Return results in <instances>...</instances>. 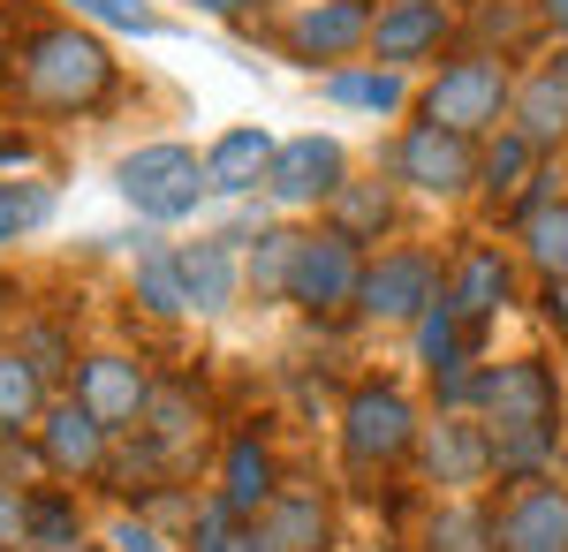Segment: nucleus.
Returning <instances> with one entry per match:
<instances>
[{
    "mask_svg": "<svg viewBox=\"0 0 568 552\" xmlns=\"http://www.w3.org/2000/svg\"><path fill=\"white\" fill-rule=\"evenodd\" d=\"M8 84L31 114H99L114 99V53L77 23H31L8 61Z\"/></svg>",
    "mask_w": 568,
    "mask_h": 552,
    "instance_id": "f257e3e1",
    "label": "nucleus"
},
{
    "mask_svg": "<svg viewBox=\"0 0 568 552\" xmlns=\"http://www.w3.org/2000/svg\"><path fill=\"white\" fill-rule=\"evenodd\" d=\"M508 106H516V76H508L500 53H455L417 99V114L455 129V136H493L508 122Z\"/></svg>",
    "mask_w": 568,
    "mask_h": 552,
    "instance_id": "f03ea898",
    "label": "nucleus"
},
{
    "mask_svg": "<svg viewBox=\"0 0 568 552\" xmlns=\"http://www.w3.org/2000/svg\"><path fill=\"white\" fill-rule=\"evenodd\" d=\"M114 190H122L152 227H175V219H190L205 197H213L205 160H197L190 144H136L130 160L114 167Z\"/></svg>",
    "mask_w": 568,
    "mask_h": 552,
    "instance_id": "7ed1b4c3",
    "label": "nucleus"
},
{
    "mask_svg": "<svg viewBox=\"0 0 568 552\" xmlns=\"http://www.w3.org/2000/svg\"><path fill=\"white\" fill-rule=\"evenodd\" d=\"M417 439H425V425L402 386H356L342 401V454L356 469H394L402 454H417Z\"/></svg>",
    "mask_w": 568,
    "mask_h": 552,
    "instance_id": "20e7f679",
    "label": "nucleus"
},
{
    "mask_svg": "<svg viewBox=\"0 0 568 552\" xmlns=\"http://www.w3.org/2000/svg\"><path fill=\"white\" fill-rule=\"evenodd\" d=\"M356 288H364V243L349 235H334V227H318L296 243V273H288V303L311 310V318H334V310H349Z\"/></svg>",
    "mask_w": 568,
    "mask_h": 552,
    "instance_id": "39448f33",
    "label": "nucleus"
},
{
    "mask_svg": "<svg viewBox=\"0 0 568 552\" xmlns=\"http://www.w3.org/2000/svg\"><path fill=\"white\" fill-rule=\"evenodd\" d=\"M447 296V280H439V265L425 251H387L364 265V288H356V310L364 318H379V326H417L433 303Z\"/></svg>",
    "mask_w": 568,
    "mask_h": 552,
    "instance_id": "423d86ee",
    "label": "nucleus"
},
{
    "mask_svg": "<svg viewBox=\"0 0 568 552\" xmlns=\"http://www.w3.org/2000/svg\"><path fill=\"white\" fill-rule=\"evenodd\" d=\"M394 182H409L417 197H463L478 182V136H455L439 122H417L394 144Z\"/></svg>",
    "mask_w": 568,
    "mask_h": 552,
    "instance_id": "0eeeda50",
    "label": "nucleus"
},
{
    "mask_svg": "<svg viewBox=\"0 0 568 552\" xmlns=\"http://www.w3.org/2000/svg\"><path fill=\"white\" fill-rule=\"evenodd\" d=\"M478 417L485 425H561V379H554V364L516 356V364L478 371Z\"/></svg>",
    "mask_w": 568,
    "mask_h": 552,
    "instance_id": "6e6552de",
    "label": "nucleus"
},
{
    "mask_svg": "<svg viewBox=\"0 0 568 552\" xmlns=\"http://www.w3.org/2000/svg\"><path fill=\"white\" fill-rule=\"evenodd\" d=\"M493 545L500 552H568V484H508V500L493 508Z\"/></svg>",
    "mask_w": 568,
    "mask_h": 552,
    "instance_id": "1a4fd4ad",
    "label": "nucleus"
},
{
    "mask_svg": "<svg viewBox=\"0 0 568 552\" xmlns=\"http://www.w3.org/2000/svg\"><path fill=\"white\" fill-rule=\"evenodd\" d=\"M77 401L106 431H136L144 425V401H152V371L122 356V348H99V356H77Z\"/></svg>",
    "mask_w": 568,
    "mask_h": 552,
    "instance_id": "9d476101",
    "label": "nucleus"
},
{
    "mask_svg": "<svg viewBox=\"0 0 568 552\" xmlns=\"http://www.w3.org/2000/svg\"><path fill=\"white\" fill-rule=\"evenodd\" d=\"M342 174H349V152L334 144V136H288V144H273V167H265V197L273 205H326L334 190H342Z\"/></svg>",
    "mask_w": 568,
    "mask_h": 552,
    "instance_id": "9b49d317",
    "label": "nucleus"
},
{
    "mask_svg": "<svg viewBox=\"0 0 568 552\" xmlns=\"http://www.w3.org/2000/svg\"><path fill=\"white\" fill-rule=\"evenodd\" d=\"M447 39H455L447 0H387V8L372 16V61H387V69H417V61H433Z\"/></svg>",
    "mask_w": 568,
    "mask_h": 552,
    "instance_id": "f8f14e48",
    "label": "nucleus"
},
{
    "mask_svg": "<svg viewBox=\"0 0 568 552\" xmlns=\"http://www.w3.org/2000/svg\"><path fill=\"white\" fill-rule=\"evenodd\" d=\"M281 45L296 53V61H342L356 45H372V0H304L296 16H288V31Z\"/></svg>",
    "mask_w": 568,
    "mask_h": 552,
    "instance_id": "ddd939ff",
    "label": "nucleus"
},
{
    "mask_svg": "<svg viewBox=\"0 0 568 552\" xmlns=\"http://www.w3.org/2000/svg\"><path fill=\"white\" fill-rule=\"evenodd\" d=\"M39 447L53 462V477H106V462H114V431L99 425L84 401H53L39 417Z\"/></svg>",
    "mask_w": 568,
    "mask_h": 552,
    "instance_id": "4468645a",
    "label": "nucleus"
},
{
    "mask_svg": "<svg viewBox=\"0 0 568 552\" xmlns=\"http://www.w3.org/2000/svg\"><path fill=\"white\" fill-rule=\"evenodd\" d=\"M417 462H425L433 484L470 492V484L493 477V439H485V425H470V417H439V425H425V439H417Z\"/></svg>",
    "mask_w": 568,
    "mask_h": 552,
    "instance_id": "2eb2a0df",
    "label": "nucleus"
},
{
    "mask_svg": "<svg viewBox=\"0 0 568 552\" xmlns=\"http://www.w3.org/2000/svg\"><path fill=\"white\" fill-rule=\"evenodd\" d=\"M447 303L470 318V326H485V318H500L508 303H516V257L493 251V243H478V251H463V265L447 273Z\"/></svg>",
    "mask_w": 568,
    "mask_h": 552,
    "instance_id": "dca6fc26",
    "label": "nucleus"
},
{
    "mask_svg": "<svg viewBox=\"0 0 568 552\" xmlns=\"http://www.w3.org/2000/svg\"><path fill=\"white\" fill-rule=\"evenodd\" d=\"M175 257H182V288H190V310H197V318H213V310L235 303L243 265H235V243H227V235H197V243H182Z\"/></svg>",
    "mask_w": 568,
    "mask_h": 552,
    "instance_id": "f3484780",
    "label": "nucleus"
},
{
    "mask_svg": "<svg viewBox=\"0 0 568 552\" xmlns=\"http://www.w3.org/2000/svg\"><path fill=\"white\" fill-rule=\"evenodd\" d=\"M508 129H524L538 152H554L568 136V69H530L524 84H516V106H508Z\"/></svg>",
    "mask_w": 568,
    "mask_h": 552,
    "instance_id": "a211bd4d",
    "label": "nucleus"
},
{
    "mask_svg": "<svg viewBox=\"0 0 568 552\" xmlns=\"http://www.w3.org/2000/svg\"><path fill=\"white\" fill-rule=\"evenodd\" d=\"M273 492H281L273 454L258 447V431H235V439H227V469H220V500L243 514V522H258V514L273 508Z\"/></svg>",
    "mask_w": 568,
    "mask_h": 552,
    "instance_id": "6ab92c4d",
    "label": "nucleus"
},
{
    "mask_svg": "<svg viewBox=\"0 0 568 552\" xmlns=\"http://www.w3.org/2000/svg\"><path fill=\"white\" fill-rule=\"evenodd\" d=\"M493 439V477L500 484H538L561 462V425H485Z\"/></svg>",
    "mask_w": 568,
    "mask_h": 552,
    "instance_id": "aec40b11",
    "label": "nucleus"
},
{
    "mask_svg": "<svg viewBox=\"0 0 568 552\" xmlns=\"http://www.w3.org/2000/svg\"><path fill=\"white\" fill-rule=\"evenodd\" d=\"M258 538L273 552H326L334 545V514H326V500L318 492H273V508L258 514Z\"/></svg>",
    "mask_w": 568,
    "mask_h": 552,
    "instance_id": "412c9836",
    "label": "nucleus"
},
{
    "mask_svg": "<svg viewBox=\"0 0 568 552\" xmlns=\"http://www.w3.org/2000/svg\"><path fill=\"white\" fill-rule=\"evenodd\" d=\"M265 167H273V136L265 129H227L213 152H205L213 197H251V190H265Z\"/></svg>",
    "mask_w": 568,
    "mask_h": 552,
    "instance_id": "4be33fe9",
    "label": "nucleus"
},
{
    "mask_svg": "<svg viewBox=\"0 0 568 552\" xmlns=\"http://www.w3.org/2000/svg\"><path fill=\"white\" fill-rule=\"evenodd\" d=\"M326 99L334 106H364V114H402L409 106V69H387V61H372V69H326Z\"/></svg>",
    "mask_w": 568,
    "mask_h": 552,
    "instance_id": "5701e85b",
    "label": "nucleus"
},
{
    "mask_svg": "<svg viewBox=\"0 0 568 552\" xmlns=\"http://www.w3.org/2000/svg\"><path fill=\"white\" fill-rule=\"evenodd\" d=\"M470 334H478V326H470L455 303L439 296L433 310L417 318V364H425L433 379H447V371H470Z\"/></svg>",
    "mask_w": 568,
    "mask_h": 552,
    "instance_id": "b1692460",
    "label": "nucleus"
},
{
    "mask_svg": "<svg viewBox=\"0 0 568 552\" xmlns=\"http://www.w3.org/2000/svg\"><path fill=\"white\" fill-rule=\"evenodd\" d=\"M136 303L152 318H182L190 310V288H182V257L152 235H136Z\"/></svg>",
    "mask_w": 568,
    "mask_h": 552,
    "instance_id": "393cba45",
    "label": "nucleus"
},
{
    "mask_svg": "<svg viewBox=\"0 0 568 552\" xmlns=\"http://www.w3.org/2000/svg\"><path fill=\"white\" fill-rule=\"evenodd\" d=\"M387 219H394V197L379 190V182H342V190L326 197V227L349 235V243H379Z\"/></svg>",
    "mask_w": 568,
    "mask_h": 552,
    "instance_id": "a878e982",
    "label": "nucleus"
},
{
    "mask_svg": "<svg viewBox=\"0 0 568 552\" xmlns=\"http://www.w3.org/2000/svg\"><path fill=\"white\" fill-rule=\"evenodd\" d=\"M45 417V379L31 371L23 348H0V431H39Z\"/></svg>",
    "mask_w": 568,
    "mask_h": 552,
    "instance_id": "bb28decb",
    "label": "nucleus"
},
{
    "mask_svg": "<svg viewBox=\"0 0 568 552\" xmlns=\"http://www.w3.org/2000/svg\"><path fill=\"white\" fill-rule=\"evenodd\" d=\"M524 227V265L538 273V280H568V197H554V205H538L530 219H516Z\"/></svg>",
    "mask_w": 568,
    "mask_h": 552,
    "instance_id": "cd10ccee",
    "label": "nucleus"
},
{
    "mask_svg": "<svg viewBox=\"0 0 568 552\" xmlns=\"http://www.w3.org/2000/svg\"><path fill=\"white\" fill-rule=\"evenodd\" d=\"M530 174H538V144L524 129H493V144L478 152V182L485 190H524Z\"/></svg>",
    "mask_w": 568,
    "mask_h": 552,
    "instance_id": "c85d7f7f",
    "label": "nucleus"
},
{
    "mask_svg": "<svg viewBox=\"0 0 568 552\" xmlns=\"http://www.w3.org/2000/svg\"><path fill=\"white\" fill-rule=\"evenodd\" d=\"M296 243H304V235H288V227H258V235H251V265H243V280H251L258 296H288Z\"/></svg>",
    "mask_w": 568,
    "mask_h": 552,
    "instance_id": "c756f323",
    "label": "nucleus"
},
{
    "mask_svg": "<svg viewBox=\"0 0 568 552\" xmlns=\"http://www.w3.org/2000/svg\"><path fill=\"white\" fill-rule=\"evenodd\" d=\"M425 552H500L493 545V508H439L425 522Z\"/></svg>",
    "mask_w": 568,
    "mask_h": 552,
    "instance_id": "7c9ffc66",
    "label": "nucleus"
},
{
    "mask_svg": "<svg viewBox=\"0 0 568 552\" xmlns=\"http://www.w3.org/2000/svg\"><path fill=\"white\" fill-rule=\"evenodd\" d=\"M45 219H53V190L45 182H0V251L39 235Z\"/></svg>",
    "mask_w": 568,
    "mask_h": 552,
    "instance_id": "2f4dec72",
    "label": "nucleus"
},
{
    "mask_svg": "<svg viewBox=\"0 0 568 552\" xmlns=\"http://www.w3.org/2000/svg\"><path fill=\"white\" fill-rule=\"evenodd\" d=\"M190 425H197V417H190V379H168V386H152V401H144V439H152V447H182V439H190Z\"/></svg>",
    "mask_w": 568,
    "mask_h": 552,
    "instance_id": "473e14b6",
    "label": "nucleus"
},
{
    "mask_svg": "<svg viewBox=\"0 0 568 552\" xmlns=\"http://www.w3.org/2000/svg\"><path fill=\"white\" fill-rule=\"evenodd\" d=\"M31 545H84V514L69 492H31Z\"/></svg>",
    "mask_w": 568,
    "mask_h": 552,
    "instance_id": "72a5a7b5",
    "label": "nucleus"
},
{
    "mask_svg": "<svg viewBox=\"0 0 568 552\" xmlns=\"http://www.w3.org/2000/svg\"><path fill=\"white\" fill-rule=\"evenodd\" d=\"M16 348L31 356V371H39L45 386L61 379L69 364H77V348H69V334H61V326H45V318H31V326H16Z\"/></svg>",
    "mask_w": 568,
    "mask_h": 552,
    "instance_id": "f704fd0d",
    "label": "nucleus"
},
{
    "mask_svg": "<svg viewBox=\"0 0 568 552\" xmlns=\"http://www.w3.org/2000/svg\"><path fill=\"white\" fill-rule=\"evenodd\" d=\"M69 8L91 16V23H106V31H136V39H160V31H168L144 0H69Z\"/></svg>",
    "mask_w": 568,
    "mask_h": 552,
    "instance_id": "c9c22d12",
    "label": "nucleus"
},
{
    "mask_svg": "<svg viewBox=\"0 0 568 552\" xmlns=\"http://www.w3.org/2000/svg\"><path fill=\"white\" fill-rule=\"evenodd\" d=\"M0 552H31V492L0 477Z\"/></svg>",
    "mask_w": 568,
    "mask_h": 552,
    "instance_id": "e433bc0d",
    "label": "nucleus"
},
{
    "mask_svg": "<svg viewBox=\"0 0 568 552\" xmlns=\"http://www.w3.org/2000/svg\"><path fill=\"white\" fill-rule=\"evenodd\" d=\"M0 477H53V462L31 431H0Z\"/></svg>",
    "mask_w": 568,
    "mask_h": 552,
    "instance_id": "4c0bfd02",
    "label": "nucleus"
},
{
    "mask_svg": "<svg viewBox=\"0 0 568 552\" xmlns=\"http://www.w3.org/2000/svg\"><path fill=\"white\" fill-rule=\"evenodd\" d=\"M106 545H114V552H168V545H160V530H152L144 514H114V530H106Z\"/></svg>",
    "mask_w": 568,
    "mask_h": 552,
    "instance_id": "58836bf2",
    "label": "nucleus"
},
{
    "mask_svg": "<svg viewBox=\"0 0 568 552\" xmlns=\"http://www.w3.org/2000/svg\"><path fill=\"white\" fill-rule=\"evenodd\" d=\"M538 303H546V326L568 340V280H546V296H538Z\"/></svg>",
    "mask_w": 568,
    "mask_h": 552,
    "instance_id": "ea45409f",
    "label": "nucleus"
},
{
    "mask_svg": "<svg viewBox=\"0 0 568 552\" xmlns=\"http://www.w3.org/2000/svg\"><path fill=\"white\" fill-rule=\"evenodd\" d=\"M538 23H546V31H561V39H568V0H538Z\"/></svg>",
    "mask_w": 568,
    "mask_h": 552,
    "instance_id": "a19ab883",
    "label": "nucleus"
},
{
    "mask_svg": "<svg viewBox=\"0 0 568 552\" xmlns=\"http://www.w3.org/2000/svg\"><path fill=\"white\" fill-rule=\"evenodd\" d=\"M23 152H31V144H23V136H16V129L0 122V167H16V160H23Z\"/></svg>",
    "mask_w": 568,
    "mask_h": 552,
    "instance_id": "79ce46f5",
    "label": "nucleus"
},
{
    "mask_svg": "<svg viewBox=\"0 0 568 552\" xmlns=\"http://www.w3.org/2000/svg\"><path fill=\"white\" fill-rule=\"evenodd\" d=\"M205 16H251V8H265V0H197Z\"/></svg>",
    "mask_w": 568,
    "mask_h": 552,
    "instance_id": "37998d69",
    "label": "nucleus"
},
{
    "mask_svg": "<svg viewBox=\"0 0 568 552\" xmlns=\"http://www.w3.org/2000/svg\"><path fill=\"white\" fill-rule=\"evenodd\" d=\"M227 552H273V545H265V538H258V522H251V530H235V545H227Z\"/></svg>",
    "mask_w": 568,
    "mask_h": 552,
    "instance_id": "c03bdc74",
    "label": "nucleus"
},
{
    "mask_svg": "<svg viewBox=\"0 0 568 552\" xmlns=\"http://www.w3.org/2000/svg\"><path fill=\"white\" fill-rule=\"evenodd\" d=\"M8 61H16V45H8V31H0V76H8Z\"/></svg>",
    "mask_w": 568,
    "mask_h": 552,
    "instance_id": "a18cd8bd",
    "label": "nucleus"
},
{
    "mask_svg": "<svg viewBox=\"0 0 568 552\" xmlns=\"http://www.w3.org/2000/svg\"><path fill=\"white\" fill-rule=\"evenodd\" d=\"M0 326H8V280H0Z\"/></svg>",
    "mask_w": 568,
    "mask_h": 552,
    "instance_id": "49530a36",
    "label": "nucleus"
},
{
    "mask_svg": "<svg viewBox=\"0 0 568 552\" xmlns=\"http://www.w3.org/2000/svg\"><path fill=\"white\" fill-rule=\"evenodd\" d=\"M554 69H568V39H561V61H554Z\"/></svg>",
    "mask_w": 568,
    "mask_h": 552,
    "instance_id": "de8ad7c7",
    "label": "nucleus"
}]
</instances>
